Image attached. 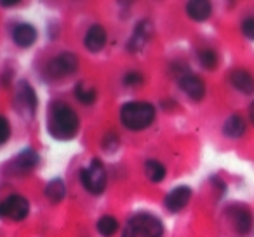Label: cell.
Wrapping results in <instances>:
<instances>
[{"label": "cell", "instance_id": "obj_1", "mask_svg": "<svg viewBox=\"0 0 254 237\" xmlns=\"http://www.w3.org/2000/svg\"><path fill=\"white\" fill-rule=\"evenodd\" d=\"M78 126V115L75 113L73 108H70L64 103H58L54 105L53 112L49 117V131L54 138L58 140H70L77 135Z\"/></svg>", "mask_w": 254, "mask_h": 237}, {"label": "cell", "instance_id": "obj_2", "mask_svg": "<svg viewBox=\"0 0 254 237\" xmlns=\"http://www.w3.org/2000/svg\"><path fill=\"white\" fill-rule=\"evenodd\" d=\"M120 121L131 131H141L155 121V106L146 101L126 103L120 110Z\"/></svg>", "mask_w": 254, "mask_h": 237}, {"label": "cell", "instance_id": "obj_3", "mask_svg": "<svg viewBox=\"0 0 254 237\" xmlns=\"http://www.w3.org/2000/svg\"><path fill=\"white\" fill-rule=\"evenodd\" d=\"M164 225L157 216L153 215H141L132 216L127 225L124 227L122 237H162Z\"/></svg>", "mask_w": 254, "mask_h": 237}, {"label": "cell", "instance_id": "obj_4", "mask_svg": "<svg viewBox=\"0 0 254 237\" xmlns=\"http://www.w3.org/2000/svg\"><path fill=\"white\" fill-rule=\"evenodd\" d=\"M80 180L85 190L92 195H99L106 187V169L99 159L91 160V166L80 171Z\"/></svg>", "mask_w": 254, "mask_h": 237}, {"label": "cell", "instance_id": "obj_5", "mask_svg": "<svg viewBox=\"0 0 254 237\" xmlns=\"http://www.w3.org/2000/svg\"><path fill=\"white\" fill-rule=\"evenodd\" d=\"M226 216L232 222L233 229L237 230L239 236H247V234L253 230L254 220H253V213L247 206L244 204H232L226 208Z\"/></svg>", "mask_w": 254, "mask_h": 237}, {"label": "cell", "instance_id": "obj_6", "mask_svg": "<svg viewBox=\"0 0 254 237\" xmlns=\"http://www.w3.org/2000/svg\"><path fill=\"white\" fill-rule=\"evenodd\" d=\"M28 211H30V202L23 195H9L5 201L0 202V216L16 220V222L26 218Z\"/></svg>", "mask_w": 254, "mask_h": 237}, {"label": "cell", "instance_id": "obj_7", "mask_svg": "<svg viewBox=\"0 0 254 237\" xmlns=\"http://www.w3.org/2000/svg\"><path fill=\"white\" fill-rule=\"evenodd\" d=\"M77 68H78V58L73 53H63L47 65V74L51 77L58 79L73 74V72H77Z\"/></svg>", "mask_w": 254, "mask_h": 237}, {"label": "cell", "instance_id": "obj_8", "mask_svg": "<svg viewBox=\"0 0 254 237\" xmlns=\"http://www.w3.org/2000/svg\"><path fill=\"white\" fill-rule=\"evenodd\" d=\"M180 87L187 92L188 98H191L193 101H200L205 96V84L198 75L193 74H185L183 77H180Z\"/></svg>", "mask_w": 254, "mask_h": 237}, {"label": "cell", "instance_id": "obj_9", "mask_svg": "<svg viewBox=\"0 0 254 237\" xmlns=\"http://www.w3.org/2000/svg\"><path fill=\"white\" fill-rule=\"evenodd\" d=\"M191 199V188L190 187H178L171 190L166 197V208L171 213H180L181 209L187 208V204Z\"/></svg>", "mask_w": 254, "mask_h": 237}, {"label": "cell", "instance_id": "obj_10", "mask_svg": "<svg viewBox=\"0 0 254 237\" xmlns=\"http://www.w3.org/2000/svg\"><path fill=\"white\" fill-rule=\"evenodd\" d=\"M228 79H230V84H232L237 91L244 92V94L254 92V79H253V75L247 70H244V68H235V70H232Z\"/></svg>", "mask_w": 254, "mask_h": 237}, {"label": "cell", "instance_id": "obj_11", "mask_svg": "<svg viewBox=\"0 0 254 237\" xmlns=\"http://www.w3.org/2000/svg\"><path fill=\"white\" fill-rule=\"evenodd\" d=\"M84 44L89 51L92 53H98L105 47L106 44V32L101 25H92L91 28L87 30L85 33V39H84Z\"/></svg>", "mask_w": 254, "mask_h": 237}, {"label": "cell", "instance_id": "obj_12", "mask_svg": "<svg viewBox=\"0 0 254 237\" xmlns=\"http://www.w3.org/2000/svg\"><path fill=\"white\" fill-rule=\"evenodd\" d=\"M16 101H18L19 106L30 110V112H35L37 108V96L35 91L32 89V85L28 82H19L18 89H16Z\"/></svg>", "mask_w": 254, "mask_h": 237}, {"label": "cell", "instance_id": "obj_13", "mask_svg": "<svg viewBox=\"0 0 254 237\" xmlns=\"http://www.w3.org/2000/svg\"><path fill=\"white\" fill-rule=\"evenodd\" d=\"M12 40H14L16 46H19V47H30L32 44H35V40H37L35 26L28 25V23L18 25L14 28V32H12Z\"/></svg>", "mask_w": 254, "mask_h": 237}, {"label": "cell", "instance_id": "obj_14", "mask_svg": "<svg viewBox=\"0 0 254 237\" xmlns=\"http://www.w3.org/2000/svg\"><path fill=\"white\" fill-rule=\"evenodd\" d=\"M150 37H152V25H150V21L145 19V21H141L136 26L131 42H129V49L134 51V53L136 51H141L145 47V44L150 40Z\"/></svg>", "mask_w": 254, "mask_h": 237}, {"label": "cell", "instance_id": "obj_15", "mask_svg": "<svg viewBox=\"0 0 254 237\" xmlns=\"http://www.w3.org/2000/svg\"><path fill=\"white\" fill-rule=\"evenodd\" d=\"M187 12L193 21H205L211 16L212 5L207 0H191L187 4Z\"/></svg>", "mask_w": 254, "mask_h": 237}, {"label": "cell", "instance_id": "obj_16", "mask_svg": "<svg viewBox=\"0 0 254 237\" xmlns=\"http://www.w3.org/2000/svg\"><path fill=\"white\" fill-rule=\"evenodd\" d=\"M37 164H39V154L32 149L23 150L14 159V167L19 174H25V173H28V171H32Z\"/></svg>", "mask_w": 254, "mask_h": 237}, {"label": "cell", "instance_id": "obj_17", "mask_svg": "<svg viewBox=\"0 0 254 237\" xmlns=\"http://www.w3.org/2000/svg\"><path fill=\"white\" fill-rule=\"evenodd\" d=\"M223 133L226 138H240L246 133V121L240 115H230L223 124Z\"/></svg>", "mask_w": 254, "mask_h": 237}, {"label": "cell", "instance_id": "obj_18", "mask_svg": "<svg viewBox=\"0 0 254 237\" xmlns=\"http://www.w3.org/2000/svg\"><path fill=\"white\" fill-rule=\"evenodd\" d=\"M75 96L82 105H92L98 98V91L87 82H78L77 87H75Z\"/></svg>", "mask_w": 254, "mask_h": 237}, {"label": "cell", "instance_id": "obj_19", "mask_svg": "<svg viewBox=\"0 0 254 237\" xmlns=\"http://www.w3.org/2000/svg\"><path fill=\"white\" fill-rule=\"evenodd\" d=\"M66 195V187L61 180H53L49 185L46 187V197L49 199L53 204H58L61 202Z\"/></svg>", "mask_w": 254, "mask_h": 237}, {"label": "cell", "instance_id": "obj_20", "mask_svg": "<svg viewBox=\"0 0 254 237\" xmlns=\"http://www.w3.org/2000/svg\"><path fill=\"white\" fill-rule=\"evenodd\" d=\"M145 174L148 176L150 181L159 183V181H162L164 176H166V167H164V164L159 162V160H146Z\"/></svg>", "mask_w": 254, "mask_h": 237}, {"label": "cell", "instance_id": "obj_21", "mask_svg": "<svg viewBox=\"0 0 254 237\" xmlns=\"http://www.w3.org/2000/svg\"><path fill=\"white\" fill-rule=\"evenodd\" d=\"M98 230L103 237H112L119 230V222L113 216H101L98 222Z\"/></svg>", "mask_w": 254, "mask_h": 237}, {"label": "cell", "instance_id": "obj_22", "mask_svg": "<svg viewBox=\"0 0 254 237\" xmlns=\"http://www.w3.org/2000/svg\"><path fill=\"white\" fill-rule=\"evenodd\" d=\"M198 61L205 70H214L218 67V54L212 49H202L198 51Z\"/></svg>", "mask_w": 254, "mask_h": 237}, {"label": "cell", "instance_id": "obj_23", "mask_svg": "<svg viewBox=\"0 0 254 237\" xmlns=\"http://www.w3.org/2000/svg\"><path fill=\"white\" fill-rule=\"evenodd\" d=\"M242 33L244 37H247L249 40H254V16H247L242 21Z\"/></svg>", "mask_w": 254, "mask_h": 237}, {"label": "cell", "instance_id": "obj_24", "mask_svg": "<svg viewBox=\"0 0 254 237\" xmlns=\"http://www.w3.org/2000/svg\"><path fill=\"white\" fill-rule=\"evenodd\" d=\"M11 136V126H9V121L5 117L0 115V145L5 143Z\"/></svg>", "mask_w": 254, "mask_h": 237}, {"label": "cell", "instance_id": "obj_25", "mask_svg": "<svg viewBox=\"0 0 254 237\" xmlns=\"http://www.w3.org/2000/svg\"><path fill=\"white\" fill-rule=\"evenodd\" d=\"M124 84L131 85V87H136V85L143 84V75L138 74V72H129V74L124 77Z\"/></svg>", "mask_w": 254, "mask_h": 237}, {"label": "cell", "instance_id": "obj_26", "mask_svg": "<svg viewBox=\"0 0 254 237\" xmlns=\"http://www.w3.org/2000/svg\"><path fill=\"white\" fill-rule=\"evenodd\" d=\"M119 145V138L115 133H108L103 140V149L105 150H115V147Z\"/></svg>", "mask_w": 254, "mask_h": 237}, {"label": "cell", "instance_id": "obj_27", "mask_svg": "<svg viewBox=\"0 0 254 237\" xmlns=\"http://www.w3.org/2000/svg\"><path fill=\"white\" fill-rule=\"evenodd\" d=\"M249 119H251V122L254 124V101L251 103V106H249Z\"/></svg>", "mask_w": 254, "mask_h": 237}]
</instances>
